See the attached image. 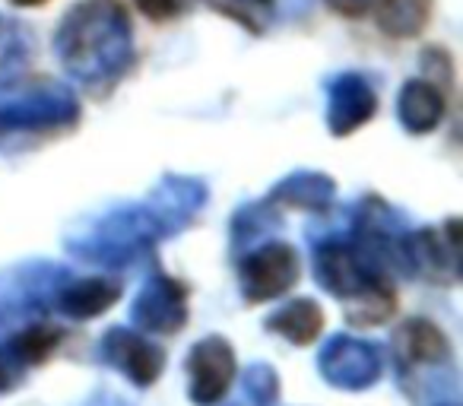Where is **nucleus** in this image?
Segmentation results:
<instances>
[{
    "mask_svg": "<svg viewBox=\"0 0 463 406\" xmlns=\"http://www.w3.org/2000/svg\"><path fill=\"white\" fill-rule=\"evenodd\" d=\"M206 203V184L197 178L165 175L146 200L99 216L67 239V251L99 267H130L149 258L156 248L184 226Z\"/></svg>",
    "mask_w": 463,
    "mask_h": 406,
    "instance_id": "f257e3e1",
    "label": "nucleus"
},
{
    "mask_svg": "<svg viewBox=\"0 0 463 406\" xmlns=\"http://www.w3.org/2000/svg\"><path fill=\"white\" fill-rule=\"evenodd\" d=\"M64 71L90 90H111L134 64V26L121 0H80L54 33Z\"/></svg>",
    "mask_w": 463,
    "mask_h": 406,
    "instance_id": "f03ea898",
    "label": "nucleus"
},
{
    "mask_svg": "<svg viewBox=\"0 0 463 406\" xmlns=\"http://www.w3.org/2000/svg\"><path fill=\"white\" fill-rule=\"evenodd\" d=\"M315 277L330 296L346 302V317L353 324H381L393 315L397 298L384 277L372 270L355 254L346 239L317 241L315 248Z\"/></svg>",
    "mask_w": 463,
    "mask_h": 406,
    "instance_id": "7ed1b4c3",
    "label": "nucleus"
},
{
    "mask_svg": "<svg viewBox=\"0 0 463 406\" xmlns=\"http://www.w3.org/2000/svg\"><path fill=\"white\" fill-rule=\"evenodd\" d=\"M80 121V99L58 80L0 90V137L26 130H64Z\"/></svg>",
    "mask_w": 463,
    "mask_h": 406,
    "instance_id": "20e7f679",
    "label": "nucleus"
},
{
    "mask_svg": "<svg viewBox=\"0 0 463 406\" xmlns=\"http://www.w3.org/2000/svg\"><path fill=\"white\" fill-rule=\"evenodd\" d=\"M71 279V270L48 260L14 267L0 277V330L16 321L42 315L45 308H54L61 286Z\"/></svg>",
    "mask_w": 463,
    "mask_h": 406,
    "instance_id": "39448f33",
    "label": "nucleus"
},
{
    "mask_svg": "<svg viewBox=\"0 0 463 406\" xmlns=\"http://www.w3.org/2000/svg\"><path fill=\"white\" fill-rule=\"evenodd\" d=\"M460 222L450 220L441 229H419L400 235L397 273L403 277H429L431 283H457L460 277V245H457Z\"/></svg>",
    "mask_w": 463,
    "mask_h": 406,
    "instance_id": "423d86ee",
    "label": "nucleus"
},
{
    "mask_svg": "<svg viewBox=\"0 0 463 406\" xmlns=\"http://www.w3.org/2000/svg\"><path fill=\"white\" fill-rule=\"evenodd\" d=\"M298 254L292 245H260L248 258H241L239 277H241V296L248 302H270L289 292L298 283Z\"/></svg>",
    "mask_w": 463,
    "mask_h": 406,
    "instance_id": "0eeeda50",
    "label": "nucleus"
},
{
    "mask_svg": "<svg viewBox=\"0 0 463 406\" xmlns=\"http://www.w3.org/2000/svg\"><path fill=\"white\" fill-rule=\"evenodd\" d=\"M317 368L334 387L343 391H365L384 372V355L374 343L355 340V336H334L317 355Z\"/></svg>",
    "mask_w": 463,
    "mask_h": 406,
    "instance_id": "6e6552de",
    "label": "nucleus"
},
{
    "mask_svg": "<svg viewBox=\"0 0 463 406\" xmlns=\"http://www.w3.org/2000/svg\"><path fill=\"white\" fill-rule=\"evenodd\" d=\"M130 321L143 334H178L187 324V289L165 273H153L130 305Z\"/></svg>",
    "mask_w": 463,
    "mask_h": 406,
    "instance_id": "1a4fd4ad",
    "label": "nucleus"
},
{
    "mask_svg": "<svg viewBox=\"0 0 463 406\" xmlns=\"http://www.w3.org/2000/svg\"><path fill=\"white\" fill-rule=\"evenodd\" d=\"M191 400L197 406H216L235 381V349L222 336H203L187 355Z\"/></svg>",
    "mask_w": 463,
    "mask_h": 406,
    "instance_id": "9d476101",
    "label": "nucleus"
},
{
    "mask_svg": "<svg viewBox=\"0 0 463 406\" xmlns=\"http://www.w3.org/2000/svg\"><path fill=\"white\" fill-rule=\"evenodd\" d=\"M102 362L115 365L121 374H128L137 387H149L165 368V353L146 340L143 334L128 327H111L102 336Z\"/></svg>",
    "mask_w": 463,
    "mask_h": 406,
    "instance_id": "9b49d317",
    "label": "nucleus"
},
{
    "mask_svg": "<svg viewBox=\"0 0 463 406\" xmlns=\"http://www.w3.org/2000/svg\"><path fill=\"white\" fill-rule=\"evenodd\" d=\"M378 99L359 73H340L327 83V127L334 137H346L372 121Z\"/></svg>",
    "mask_w": 463,
    "mask_h": 406,
    "instance_id": "f8f14e48",
    "label": "nucleus"
},
{
    "mask_svg": "<svg viewBox=\"0 0 463 406\" xmlns=\"http://www.w3.org/2000/svg\"><path fill=\"white\" fill-rule=\"evenodd\" d=\"M393 355L406 381L422 368L450 365V343L441 330L425 317H412L393 334Z\"/></svg>",
    "mask_w": 463,
    "mask_h": 406,
    "instance_id": "ddd939ff",
    "label": "nucleus"
},
{
    "mask_svg": "<svg viewBox=\"0 0 463 406\" xmlns=\"http://www.w3.org/2000/svg\"><path fill=\"white\" fill-rule=\"evenodd\" d=\"M121 298V283L118 279L105 277H90V279H67L61 286L58 298H54V308L61 315L73 317V321H90L99 317L102 311H109L111 305Z\"/></svg>",
    "mask_w": 463,
    "mask_h": 406,
    "instance_id": "4468645a",
    "label": "nucleus"
},
{
    "mask_svg": "<svg viewBox=\"0 0 463 406\" xmlns=\"http://www.w3.org/2000/svg\"><path fill=\"white\" fill-rule=\"evenodd\" d=\"M444 92L429 80H410L400 90L397 99V115L410 134H429L441 124L444 118Z\"/></svg>",
    "mask_w": 463,
    "mask_h": 406,
    "instance_id": "2eb2a0df",
    "label": "nucleus"
},
{
    "mask_svg": "<svg viewBox=\"0 0 463 406\" xmlns=\"http://www.w3.org/2000/svg\"><path fill=\"white\" fill-rule=\"evenodd\" d=\"M336 197V184L324 172H292L283 181H277L270 191V203L296 210H327Z\"/></svg>",
    "mask_w": 463,
    "mask_h": 406,
    "instance_id": "dca6fc26",
    "label": "nucleus"
},
{
    "mask_svg": "<svg viewBox=\"0 0 463 406\" xmlns=\"http://www.w3.org/2000/svg\"><path fill=\"white\" fill-rule=\"evenodd\" d=\"M267 330L279 334L283 340L296 343V346H308L321 336L324 330V311L311 298H296V302L283 305L267 317Z\"/></svg>",
    "mask_w": 463,
    "mask_h": 406,
    "instance_id": "f3484780",
    "label": "nucleus"
},
{
    "mask_svg": "<svg viewBox=\"0 0 463 406\" xmlns=\"http://www.w3.org/2000/svg\"><path fill=\"white\" fill-rule=\"evenodd\" d=\"M35 39L20 20L0 14V90L14 86L33 58Z\"/></svg>",
    "mask_w": 463,
    "mask_h": 406,
    "instance_id": "a211bd4d",
    "label": "nucleus"
},
{
    "mask_svg": "<svg viewBox=\"0 0 463 406\" xmlns=\"http://www.w3.org/2000/svg\"><path fill=\"white\" fill-rule=\"evenodd\" d=\"M279 222H283V216H279L277 203H270V200L248 203V207H241L239 213H235V220H232V245H235V251L245 254L248 248H254L258 241H264L267 235L277 232Z\"/></svg>",
    "mask_w": 463,
    "mask_h": 406,
    "instance_id": "6ab92c4d",
    "label": "nucleus"
},
{
    "mask_svg": "<svg viewBox=\"0 0 463 406\" xmlns=\"http://www.w3.org/2000/svg\"><path fill=\"white\" fill-rule=\"evenodd\" d=\"M378 26L391 39H412L425 29L431 16V0H374Z\"/></svg>",
    "mask_w": 463,
    "mask_h": 406,
    "instance_id": "aec40b11",
    "label": "nucleus"
},
{
    "mask_svg": "<svg viewBox=\"0 0 463 406\" xmlns=\"http://www.w3.org/2000/svg\"><path fill=\"white\" fill-rule=\"evenodd\" d=\"M58 343H61L58 327H52V324H33V327H23L10 340V353L29 368V365H42L58 349Z\"/></svg>",
    "mask_w": 463,
    "mask_h": 406,
    "instance_id": "412c9836",
    "label": "nucleus"
},
{
    "mask_svg": "<svg viewBox=\"0 0 463 406\" xmlns=\"http://www.w3.org/2000/svg\"><path fill=\"white\" fill-rule=\"evenodd\" d=\"M279 397V378L270 365L254 362L251 368H245L239 384V406H273Z\"/></svg>",
    "mask_w": 463,
    "mask_h": 406,
    "instance_id": "4be33fe9",
    "label": "nucleus"
},
{
    "mask_svg": "<svg viewBox=\"0 0 463 406\" xmlns=\"http://www.w3.org/2000/svg\"><path fill=\"white\" fill-rule=\"evenodd\" d=\"M213 7L229 20L241 23L248 33H264L273 14V0H213Z\"/></svg>",
    "mask_w": 463,
    "mask_h": 406,
    "instance_id": "5701e85b",
    "label": "nucleus"
},
{
    "mask_svg": "<svg viewBox=\"0 0 463 406\" xmlns=\"http://www.w3.org/2000/svg\"><path fill=\"white\" fill-rule=\"evenodd\" d=\"M134 4L143 16H149V20H156V23L178 20V16L191 14V10L197 7V0H134Z\"/></svg>",
    "mask_w": 463,
    "mask_h": 406,
    "instance_id": "b1692460",
    "label": "nucleus"
},
{
    "mask_svg": "<svg viewBox=\"0 0 463 406\" xmlns=\"http://www.w3.org/2000/svg\"><path fill=\"white\" fill-rule=\"evenodd\" d=\"M23 374H26V365L10 353V346H0V393L16 391L23 384Z\"/></svg>",
    "mask_w": 463,
    "mask_h": 406,
    "instance_id": "393cba45",
    "label": "nucleus"
},
{
    "mask_svg": "<svg viewBox=\"0 0 463 406\" xmlns=\"http://www.w3.org/2000/svg\"><path fill=\"white\" fill-rule=\"evenodd\" d=\"M324 4L340 16H362L374 7V0H324Z\"/></svg>",
    "mask_w": 463,
    "mask_h": 406,
    "instance_id": "a878e982",
    "label": "nucleus"
},
{
    "mask_svg": "<svg viewBox=\"0 0 463 406\" xmlns=\"http://www.w3.org/2000/svg\"><path fill=\"white\" fill-rule=\"evenodd\" d=\"M10 4H16V7H42L48 0H10Z\"/></svg>",
    "mask_w": 463,
    "mask_h": 406,
    "instance_id": "bb28decb",
    "label": "nucleus"
}]
</instances>
